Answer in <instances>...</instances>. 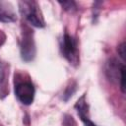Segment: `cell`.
Returning <instances> with one entry per match:
<instances>
[{
	"label": "cell",
	"instance_id": "obj_9",
	"mask_svg": "<svg viewBox=\"0 0 126 126\" xmlns=\"http://www.w3.org/2000/svg\"><path fill=\"white\" fill-rule=\"evenodd\" d=\"M125 49H126V47H125V42H122V43L118 46V49H117L118 54L120 55V57H121L123 60H125V55H126Z\"/></svg>",
	"mask_w": 126,
	"mask_h": 126
},
{
	"label": "cell",
	"instance_id": "obj_2",
	"mask_svg": "<svg viewBox=\"0 0 126 126\" xmlns=\"http://www.w3.org/2000/svg\"><path fill=\"white\" fill-rule=\"evenodd\" d=\"M61 50L64 57L72 64H77L79 62V51L78 44L74 37L65 33L62 42H61Z\"/></svg>",
	"mask_w": 126,
	"mask_h": 126
},
{
	"label": "cell",
	"instance_id": "obj_5",
	"mask_svg": "<svg viewBox=\"0 0 126 126\" xmlns=\"http://www.w3.org/2000/svg\"><path fill=\"white\" fill-rule=\"evenodd\" d=\"M16 20V15L12 9V6L7 3L0 1V22L9 23Z\"/></svg>",
	"mask_w": 126,
	"mask_h": 126
},
{
	"label": "cell",
	"instance_id": "obj_7",
	"mask_svg": "<svg viewBox=\"0 0 126 126\" xmlns=\"http://www.w3.org/2000/svg\"><path fill=\"white\" fill-rule=\"evenodd\" d=\"M62 7L65 9V10H68V11H73L76 9V4L75 2L73 1H65V2H59Z\"/></svg>",
	"mask_w": 126,
	"mask_h": 126
},
{
	"label": "cell",
	"instance_id": "obj_4",
	"mask_svg": "<svg viewBox=\"0 0 126 126\" xmlns=\"http://www.w3.org/2000/svg\"><path fill=\"white\" fill-rule=\"evenodd\" d=\"M21 54L25 61H31L35 55V45L31 32H25L21 43Z\"/></svg>",
	"mask_w": 126,
	"mask_h": 126
},
{
	"label": "cell",
	"instance_id": "obj_10",
	"mask_svg": "<svg viewBox=\"0 0 126 126\" xmlns=\"http://www.w3.org/2000/svg\"><path fill=\"white\" fill-rule=\"evenodd\" d=\"M4 79H5V70H4L3 65L0 63V86L4 82Z\"/></svg>",
	"mask_w": 126,
	"mask_h": 126
},
{
	"label": "cell",
	"instance_id": "obj_1",
	"mask_svg": "<svg viewBox=\"0 0 126 126\" xmlns=\"http://www.w3.org/2000/svg\"><path fill=\"white\" fill-rule=\"evenodd\" d=\"M19 9L22 16L33 27L43 28L45 26L43 17L39 10V7L35 1H20Z\"/></svg>",
	"mask_w": 126,
	"mask_h": 126
},
{
	"label": "cell",
	"instance_id": "obj_6",
	"mask_svg": "<svg viewBox=\"0 0 126 126\" xmlns=\"http://www.w3.org/2000/svg\"><path fill=\"white\" fill-rule=\"evenodd\" d=\"M76 108H77V111L81 117V119L84 121L85 123V126H96L94 122H92L89 118H88V115H87V104H86V101H85V95H83L76 103Z\"/></svg>",
	"mask_w": 126,
	"mask_h": 126
},
{
	"label": "cell",
	"instance_id": "obj_8",
	"mask_svg": "<svg viewBox=\"0 0 126 126\" xmlns=\"http://www.w3.org/2000/svg\"><path fill=\"white\" fill-rule=\"evenodd\" d=\"M124 72H125V66L123 65L120 71V77H119V81H120V88L121 91L123 93H125V77H124Z\"/></svg>",
	"mask_w": 126,
	"mask_h": 126
},
{
	"label": "cell",
	"instance_id": "obj_3",
	"mask_svg": "<svg viewBox=\"0 0 126 126\" xmlns=\"http://www.w3.org/2000/svg\"><path fill=\"white\" fill-rule=\"evenodd\" d=\"M15 94H16V96L18 97V99L23 104L29 105L33 101L35 91H34V88L32 83L24 82V83H20L16 86Z\"/></svg>",
	"mask_w": 126,
	"mask_h": 126
}]
</instances>
